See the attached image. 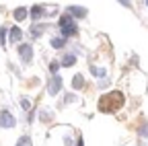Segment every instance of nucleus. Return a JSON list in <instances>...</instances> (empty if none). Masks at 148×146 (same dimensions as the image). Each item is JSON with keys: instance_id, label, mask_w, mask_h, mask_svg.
Listing matches in <instances>:
<instances>
[{"instance_id": "19", "label": "nucleus", "mask_w": 148, "mask_h": 146, "mask_svg": "<svg viewBox=\"0 0 148 146\" xmlns=\"http://www.w3.org/2000/svg\"><path fill=\"white\" fill-rule=\"evenodd\" d=\"M21 107L25 109V111H29V109H31V101H29L27 97H23V99H21Z\"/></svg>"}, {"instance_id": "2", "label": "nucleus", "mask_w": 148, "mask_h": 146, "mask_svg": "<svg viewBox=\"0 0 148 146\" xmlns=\"http://www.w3.org/2000/svg\"><path fill=\"white\" fill-rule=\"evenodd\" d=\"M18 58L23 64H31L33 62V47L29 43H21L18 45Z\"/></svg>"}, {"instance_id": "7", "label": "nucleus", "mask_w": 148, "mask_h": 146, "mask_svg": "<svg viewBox=\"0 0 148 146\" xmlns=\"http://www.w3.org/2000/svg\"><path fill=\"white\" fill-rule=\"evenodd\" d=\"M29 14H31V19H33V21L37 23V21H39L41 16L45 14V10H43V6H41V4H35V6H33V8L29 10Z\"/></svg>"}, {"instance_id": "16", "label": "nucleus", "mask_w": 148, "mask_h": 146, "mask_svg": "<svg viewBox=\"0 0 148 146\" xmlns=\"http://www.w3.org/2000/svg\"><path fill=\"white\" fill-rule=\"evenodd\" d=\"M90 72H92L95 76H99V78H105V74H107L105 68H90Z\"/></svg>"}, {"instance_id": "12", "label": "nucleus", "mask_w": 148, "mask_h": 146, "mask_svg": "<svg viewBox=\"0 0 148 146\" xmlns=\"http://www.w3.org/2000/svg\"><path fill=\"white\" fill-rule=\"evenodd\" d=\"M72 86H74V90L84 88V78H82V74H76V76L72 78Z\"/></svg>"}, {"instance_id": "18", "label": "nucleus", "mask_w": 148, "mask_h": 146, "mask_svg": "<svg viewBox=\"0 0 148 146\" xmlns=\"http://www.w3.org/2000/svg\"><path fill=\"white\" fill-rule=\"evenodd\" d=\"M58 68H60V62H56V60H53V62L49 64V70H51V74H53V76L58 74Z\"/></svg>"}, {"instance_id": "10", "label": "nucleus", "mask_w": 148, "mask_h": 146, "mask_svg": "<svg viewBox=\"0 0 148 146\" xmlns=\"http://www.w3.org/2000/svg\"><path fill=\"white\" fill-rule=\"evenodd\" d=\"M74 64H76V53H66L62 58V62H60V66H64V68H70Z\"/></svg>"}, {"instance_id": "3", "label": "nucleus", "mask_w": 148, "mask_h": 146, "mask_svg": "<svg viewBox=\"0 0 148 146\" xmlns=\"http://www.w3.org/2000/svg\"><path fill=\"white\" fill-rule=\"evenodd\" d=\"M14 125H16V119H14V115L8 111V109H2V111H0V127L8 130V127H14Z\"/></svg>"}, {"instance_id": "21", "label": "nucleus", "mask_w": 148, "mask_h": 146, "mask_svg": "<svg viewBox=\"0 0 148 146\" xmlns=\"http://www.w3.org/2000/svg\"><path fill=\"white\" fill-rule=\"evenodd\" d=\"M146 4H148V2H146Z\"/></svg>"}, {"instance_id": "1", "label": "nucleus", "mask_w": 148, "mask_h": 146, "mask_svg": "<svg viewBox=\"0 0 148 146\" xmlns=\"http://www.w3.org/2000/svg\"><path fill=\"white\" fill-rule=\"evenodd\" d=\"M101 105V111H117V109L125 103V99H123V93H119V90H111L109 95H103L101 97V101H99Z\"/></svg>"}, {"instance_id": "17", "label": "nucleus", "mask_w": 148, "mask_h": 146, "mask_svg": "<svg viewBox=\"0 0 148 146\" xmlns=\"http://www.w3.org/2000/svg\"><path fill=\"white\" fill-rule=\"evenodd\" d=\"M6 33H8L6 27H0V45H4V43H6Z\"/></svg>"}, {"instance_id": "13", "label": "nucleus", "mask_w": 148, "mask_h": 146, "mask_svg": "<svg viewBox=\"0 0 148 146\" xmlns=\"http://www.w3.org/2000/svg\"><path fill=\"white\" fill-rule=\"evenodd\" d=\"M66 45V39L64 37H53L51 39V47H56V49H60V47H64Z\"/></svg>"}, {"instance_id": "6", "label": "nucleus", "mask_w": 148, "mask_h": 146, "mask_svg": "<svg viewBox=\"0 0 148 146\" xmlns=\"http://www.w3.org/2000/svg\"><path fill=\"white\" fill-rule=\"evenodd\" d=\"M6 35H8V39H10V43H18V41L23 39V31L18 29L16 25H14V27H10V31H8Z\"/></svg>"}, {"instance_id": "8", "label": "nucleus", "mask_w": 148, "mask_h": 146, "mask_svg": "<svg viewBox=\"0 0 148 146\" xmlns=\"http://www.w3.org/2000/svg\"><path fill=\"white\" fill-rule=\"evenodd\" d=\"M27 14H29L27 6H18V8H14V10H12L14 21H25V19H27Z\"/></svg>"}, {"instance_id": "14", "label": "nucleus", "mask_w": 148, "mask_h": 146, "mask_svg": "<svg viewBox=\"0 0 148 146\" xmlns=\"http://www.w3.org/2000/svg\"><path fill=\"white\" fill-rule=\"evenodd\" d=\"M74 19L70 14H64V16H60V21H58V27H64V25H68V23H72Z\"/></svg>"}, {"instance_id": "9", "label": "nucleus", "mask_w": 148, "mask_h": 146, "mask_svg": "<svg viewBox=\"0 0 148 146\" xmlns=\"http://www.w3.org/2000/svg\"><path fill=\"white\" fill-rule=\"evenodd\" d=\"M68 14L76 16V19H84V16H86V8H82V6H70Z\"/></svg>"}, {"instance_id": "5", "label": "nucleus", "mask_w": 148, "mask_h": 146, "mask_svg": "<svg viewBox=\"0 0 148 146\" xmlns=\"http://www.w3.org/2000/svg\"><path fill=\"white\" fill-rule=\"evenodd\" d=\"M60 31H62V37L66 39V37H70V35H76L78 33V25H76V21H72V23L60 27Z\"/></svg>"}, {"instance_id": "20", "label": "nucleus", "mask_w": 148, "mask_h": 146, "mask_svg": "<svg viewBox=\"0 0 148 146\" xmlns=\"http://www.w3.org/2000/svg\"><path fill=\"white\" fill-rule=\"evenodd\" d=\"M78 146H84V142H82V138L78 136Z\"/></svg>"}, {"instance_id": "15", "label": "nucleus", "mask_w": 148, "mask_h": 146, "mask_svg": "<svg viewBox=\"0 0 148 146\" xmlns=\"http://www.w3.org/2000/svg\"><path fill=\"white\" fill-rule=\"evenodd\" d=\"M16 146H31V138L29 136H21L18 142H16Z\"/></svg>"}, {"instance_id": "4", "label": "nucleus", "mask_w": 148, "mask_h": 146, "mask_svg": "<svg viewBox=\"0 0 148 146\" xmlns=\"http://www.w3.org/2000/svg\"><path fill=\"white\" fill-rule=\"evenodd\" d=\"M60 88H62V78L56 74V76H51L49 82H47V93H49V95H58Z\"/></svg>"}, {"instance_id": "11", "label": "nucleus", "mask_w": 148, "mask_h": 146, "mask_svg": "<svg viewBox=\"0 0 148 146\" xmlns=\"http://www.w3.org/2000/svg\"><path fill=\"white\" fill-rule=\"evenodd\" d=\"M43 31H45V25H43V23H35V25L31 27V35H33V37H41Z\"/></svg>"}]
</instances>
